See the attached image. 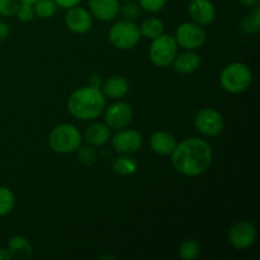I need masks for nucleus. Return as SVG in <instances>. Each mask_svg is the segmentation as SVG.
<instances>
[{"instance_id":"393cba45","label":"nucleus","mask_w":260,"mask_h":260,"mask_svg":"<svg viewBox=\"0 0 260 260\" xmlns=\"http://www.w3.org/2000/svg\"><path fill=\"white\" fill-rule=\"evenodd\" d=\"M201 246L197 241L187 240L180 245L179 255L184 260H194L200 256Z\"/></svg>"},{"instance_id":"9d476101","label":"nucleus","mask_w":260,"mask_h":260,"mask_svg":"<svg viewBox=\"0 0 260 260\" xmlns=\"http://www.w3.org/2000/svg\"><path fill=\"white\" fill-rule=\"evenodd\" d=\"M114 150L122 155H129L139 151L144 144L142 135L136 129H119L112 140Z\"/></svg>"},{"instance_id":"c85d7f7f","label":"nucleus","mask_w":260,"mask_h":260,"mask_svg":"<svg viewBox=\"0 0 260 260\" xmlns=\"http://www.w3.org/2000/svg\"><path fill=\"white\" fill-rule=\"evenodd\" d=\"M17 15L19 20L22 22H29L35 18V8L32 4H27V3H19L18 7Z\"/></svg>"},{"instance_id":"b1692460","label":"nucleus","mask_w":260,"mask_h":260,"mask_svg":"<svg viewBox=\"0 0 260 260\" xmlns=\"http://www.w3.org/2000/svg\"><path fill=\"white\" fill-rule=\"evenodd\" d=\"M14 193L7 187H0V217L7 216L14 208Z\"/></svg>"},{"instance_id":"4c0bfd02","label":"nucleus","mask_w":260,"mask_h":260,"mask_svg":"<svg viewBox=\"0 0 260 260\" xmlns=\"http://www.w3.org/2000/svg\"><path fill=\"white\" fill-rule=\"evenodd\" d=\"M123 2H131V0H123Z\"/></svg>"},{"instance_id":"4be33fe9","label":"nucleus","mask_w":260,"mask_h":260,"mask_svg":"<svg viewBox=\"0 0 260 260\" xmlns=\"http://www.w3.org/2000/svg\"><path fill=\"white\" fill-rule=\"evenodd\" d=\"M260 28V9L259 7H254L253 12L246 18H244L241 22V29L246 33V35H254L259 30Z\"/></svg>"},{"instance_id":"5701e85b","label":"nucleus","mask_w":260,"mask_h":260,"mask_svg":"<svg viewBox=\"0 0 260 260\" xmlns=\"http://www.w3.org/2000/svg\"><path fill=\"white\" fill-rule=\"evenodd\" d=\"M35 8V14L37 17L42 18V19H48V18L53 17L57 10V4L55 0H38L36 4H33Z\"/></svg>"},{"instance_id":"20e7f679","label":"nucleus","mask_w":260,"mask_h":260,"mask_svg":"<svg viewBox=\"0 0 260 260\" xmlns=\"http://www.w3.org/2000/svg\"><path fill=\"white\" fill-rule=\"evenodd\" d=\"M83 142L80 131L74 124L62 123L56 126L48 136V145L58 154H71Z\"/></svg>"},{"instance_id":"f3484780","label":"nucleus","mask_w":260,"mask_h":260,"mask_svg":"<svg viewBox=\"0 0 260 260\" xmlns=\"http://www.w3.org/2000/svg\"><path fill=\"white\" fill-rule=\"evenodd\" d=\"M172 63L177 73L192 74L200 68L201 57L193 51H187V52L179 53V55L175 56L174 61Z\"/></svg>"},{"instance_id":"e433bc0d","label":"nucleus","mask_w":260,"mask_h":260,"mask_svg":"<svg viewBox=\"0 0 260 260\" xmlns=\"http://www.w3.org/2000/svg\"><path fill=\"white\" fill-rule=\"evenodd\" d=\"M102 259H103V260H106V259H112V260H114L116 258H114V256H111V255H104V256H102Z\"/></svg>"},{"instance_id":"6ab92c4d","label":"nucleus","mask_w":260,"mask_h":260,"mask_svg":"<svg viewBox=\"0 0 260 260\" xmlns=\"http://www.w3.org/2000/svg\"><path fill=\"white\" fill-rule=\"evenodd\" d=\"M83 139L91 146H103L111 139V129L107 124L93 123L86 128Z\"/></svg>"},{"instance_id":"2f4dec72","label":"nucleus","mask_w":260,"mask_h":260,"mask_svg":"<svg viewBox=\"0 0 260 260\" xmlns=\"http://www.w3.org/2000/svg\"><path fill=\"white\" fill-rule=\"evenodd\" d=\"M102 84H103V81H102L101 75H98V74H93V75L90 76V79H89V86L99 89L102 88Z\"/></svg>"},{"instance_id":"dca6fc26","label":"nucleus","mask_w":260,"mask_h":260,"mask_svg":"<svg viewBox=\"0 0 260 260\" xmlns=\"http://www.w3.org/2000/svg\"><path fill=\"white\" fill-rule=\"evenodd\" d=\"M152 151L159 155H170L177 146L174 136L167 131H156L150 139Z\"/></svg>"},{"instance_id":"1a4fd4ad","label":"nucleus","mask_w":260,"mask_h":260,"mask_svg":"<svg viewBox=\"0 0 260 260\" xmlns=\"http://www.w3.org/2000/svg\"><path fill=\"white\" fill-rule=\"evenodd\" d=\"M256 240V229L249 221H240L235 223L229 234V241L238 250L250 248Z\"/></svg>"},{"instance_id":"cd10ccee","label":"nucleus","mask_w":260,"mask_h":260,"mask_svg":"<svg viewBox=\"0 0 260 260\" xmlns=\"http://www.w3.org/2000/svg\"><path fill=\"white\" fill-rule=\"evenodd\" d=\"M19 0H0V15L13 17L17 14Z\"/></svg>"},{"instance_id":"c756f323","label":"nucleus","mask_w":260,"mask_h":260,"mask_svg":"<svg viewBox=\"0 0 260 260\" xmlns=\"http://www.w3.org/2000/svg\"><path fill=\"white\" fill-rule=\"evenodd\" d=\"M140 8L149 13H156L167 4V0H139Z\"/></svg>"},{"instance_id":"f704fd0d","label":"nucleus","mask_w":260,"mask_h":260,"mask_svg":"<svg viewBox=\"0 0 260 260\" xmlns=\"http://www.w3.org/2000/svg\"><path fill=\"white\" fill-rule=\"evenodd\" d=\"M0 260H12V256H10V253L8 249L0 248Z\"/></svg>"},{"instance_id":"7c9ffc66","label":"nucleus","mask_w":260,"mask_h":260,"mask_svg":"<svg viewBox=\"0 0 260 260\" xmlns=\"http://www.w3.org/2000/svg\"><path fill=\"white\" fill-rule=\"evenodd\" d=\"M81 0H55V3L57 4V7L63 8V9H69L71 7H75L79 5Z\"/></svg>"},{"instance_id":"bb28decb","label":"nucleus","mask_w":260,"mask_h":260,"mask_svg":"<svg viewBox=\"0 0 260 260\" xmlns=\"http://www.w3.org/2000/svg\"><path fill=\"white\" fill-rule=\"evenodd\" d=\"M119 13H121L122 18L124 20H132L134 22L141 14V8H140L139 4L128 2L122 5V7H119Z\"/></svg>"},{"instance_id":"a211bd4d","label":"nucleus","mask_w":260,"mask_h":260,"mask_svg":"<svg viewBox=\"0 0 260 260\" xmlns=\"http://www.w3.org/2000/svg\"><path fill=\"white\" fill-rule=\"evenodd\" d=\"M8 250L15 260H29L33 256L32 244L23 236H13L8 243Z\"/></svg>"},{"instance_id":"0eeeda50","label":"nucleus","mask_w":260,"mask_h":260,"mask_svg":"<svg viewBox=\"0 0 260 260\" xmlns=\"http://www.w3.org/2000/svg\"><path fill=\"white\" fill-rule=\"evenodd\" d=\"M175 41L178 47L188 51H194L202 47L206 42V32L202 25L197 23H182L175 30Z\"/></svg>"},{"instance_id":"f257e3e1","label":"nucleus","mask_w":260,"mask_h":260,"mask_svg":"<svg viewBox=\"0 0 260 260\" xmlns=\"http://www.w3.org/2000/svg\"><path fill=\"white\" fill-rule=\"evenodd\" d=\"M170 155L175 170L187 177H198L207 172L213 157L210 144L198 137L183 140Z\"/></svg>"},{"instance_id":"4468645a","label":"nucleus","mask_w":260,"mask_h":260,"mask_svg":"<svg viewBox=\"0 0 260 260\" xmlns=\"http://www.w3.org/2000/svg\"><path fill=\"white\" fill-rule=\"evenodd\" d=\"M118 0H89L90 13L102 22L113 20L119 13Z\"/></svg>"},{"instance_id":"473e14b6","label":"nucleus","mask_w":260,"mask_h":260,"mask_svg":"<svg viewBox=\"0 0 260 260\" xmlns=\"http://www.w3.org/2000/svg\"><path fill=\"white\" fill-rule=\"evenodd\" d=\"M8 36H9V27H8L7 23L0 20V42L7 40Z\"/></svg>"},{"instance_id":"72a5a7b5","label":"nucleus","mask_w":260,"mask_h":260,"mask_svg":"<svg viewBox=\"0 0 260 260\" xmlns=\"http://www.w3.org/2000/svg\"><path fill=\"white\" fill-rule=\"evenodd\" d=\"M260 0H239L240 4H243L244 7H249V8H254L259 4Z\"/></svg>"},{"instance_id":"f03ea898","label":"nucleus","mask_w":260,"mask_h":260,"mask_svg":"<svg viewBox=\"0 0 260 260\" xmlns=\"http://www.w3.org/2000/svg\"><path fill=\"white\" fill-rule=\"evenodd\" d=\"M106 108V96L101 89L84 86L76 89L68 99V109L75 118L81 121L95 119Z\"/></svg>"},{"instance_id":"9b49d317","label":"nucleus","mask_w":260,"mask_h":260,"mask_svg":"<svg viewBox=\"0 0 260 260\" xmlns=\"http://www.w3.org/2000/svg\"><path fill=\"white\" fill-rule=\"evenodd\" d=\"M132 112L131 106L124 102H117L107 108L106 114H104V121L109 128L122 129L126 128L132 121Z\"/></svg>"},{"instance_id":"412c9836","label":"nucleus","mask_w":260,"mask_h":260,"mask_svg":"<svg viewBox=\"0 0 260 260\" xmlns=\"http://www.w3.org/2000/svg\"><path fill=\"white\" fill-rule=\"evenodd\" d=\"M137 161L129 156H121L113 161V172L118 175H132L137 170Z\"/></svg>"},{"instance_id":"ddd939ff","label":"nucleus","mask_w":260,"mask_h":260,"mask_svg":"<svg viewBox=\"0 0 260 260\" xmlns=\"http://www.w3.org/2000/svg\"><path fill=\"white\" fill-rule=\"evenodd\" d=\"M188 12L193 22L200 25H210L216 18V8L211 0H190Z\"/></svg>"},{"instance_id":"423d86ee","label":"nucleus","mask_w":260,"mask_h":260,"mask_svg":"<svg viewBox=\"0 0 260 260\" xmlns=\"http://www.w3.org/2000/svg\"><path fill=\"white\" fill-rule=\"evenodd\" d=\"M178 55V43L173 36L162 33L159 37L152 40L149 50L151 62L157 68H167L172 65L175 56Z\"/></svg>"},{"instance_id":"7ed1b4c3","label":"nucleus","mask_w":260,"mask_h":260,"mask_svg":"<svg viewBox=\"0 0 260 260\" xmlns=\"http://www.w3.org/2000/svg\"><path fill=\"white\" fill-rule=\"evenodd\" d=\"M253 83L250 68L243 62L229 63L220 75V84L228 93L239 94L245 91Z\"/></svg>"},{"instance_id":"6e6552de","label":"nucleus","mask_w":260,"mask_h":260,"mask_svg":"<svg viewBox=\"0 0 260 260\" xmlns=\"http://www.w3.org/2000/svg\"><path fill=\"white\" fill-rule=\"evenodd\" d=\"M194 126L200 134L213 137L222 132L225 123L220 112L212 108H202L196 114Z\"/></svg>"},{"instance_id":"a878e982","label":"nucleus","mask_w":260,"mask_h":260,"mask_svg":"<svg viewBox=\"0 0 260 260\" xmlns=\"http://www.w3.org/2000/svg\"><path fill=\"white\" fill-rule=\"evenodd\" d=\"M78 151V160L85 167H91L96 161V151L91 145H85V146H79L76 149Z\"/></svg>"},{"instance_id":"f8f14e48","label":"nucleus","mask_w":260,"mask_h":260,"mask_svg":"<svg viewBox=\"0 0 260 260\" xmlns=\"http://www.w3.org/2000/svg\"><path fill=\"white\" fill-rule=\"evenodd\" d=\"M65 23L71 32L83 35V33L90 30L91 25H93V18L85 8L75 5V7L69 8L66 12Z\"/></svg>"},{"instance_id":"39448f33","label":"nucleus","mask_w":260,"mask_h":260,"mask_svg":"<svg viewBox=\"0 0 260 260\" xmlns=\"http://www.w3.org/2000/svg\"><path fill=\"white\" fill-rule=\"evenodd\" d=\"M108 38L113 47L127 51L134 48L140 42L141 33L136 23L122 19L112 25L108 32Z\"/></svg>"},{"instance_id":"2eb2a0df","label":"nucleus","mask_w":260,"mask_h":260,"mask_svg":"<svg viewBox=\"0 0 260 260\" xmlns=\"http://www.w3.org/2000/svg\"><path fill=\"white\" fill-rule=\"evenodd\" d=\"M128 81L121 75H114L102 84V93L111 99L123 98L128 93Z\"/></svg>"},{"instance_id":"c9c22d12","label":"nucleus","mask_w":260,"mask_h":260,"mask_svg":"<svg viewBox=\"0 0 260 260\" xmlns=\"http://www.w3.org/2000/svg\"><path fill=\"white\" fill-rule=\"evenodd\" d=\"M38 0H19V3H27V4H36Z\"/></svg>"},{"instance_id":"aec40b11","label":"nucleus","mask_w":260,"mask_h":260,"mask_svg":"<svg viewBox=\"0 0 260 260\" xmlns=\"http://www.w3.org/2000/svg\"><path fill=\"white\" fill-rule=\"evenodd\" d=\"M139 28L142 37L147 38V40H154L164 33V24L157 18H147Z\"/></svg>"}]
</instances>
